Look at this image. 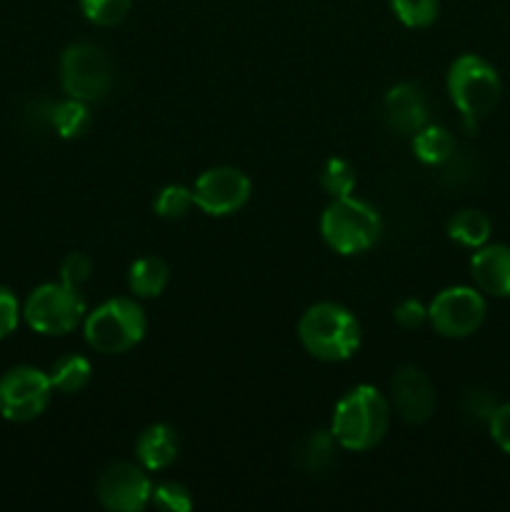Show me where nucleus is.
I'll list each match as a JSON object with an SVG mask.
<instances>
[{"label": "nucleus", "mask_w": 510, "mask_h": 512, "mask_svg": "<svg viewBox=\"0 0 510 512\" xmlns=\"http://www.w3.org/2000/svg\"><path fill=\"white\" fill-rule=\"evenodd\" d=\"M488 430L493 443L498 445L503 453L510 455V403L495 405L493 415L488 420Z\"/></svg>", "instance_id": "30"}, {"label": "nucleus", "mask_w": 510, "mask_h": 512, "mask_svg": "<svg viewBox=\"0 0 510 512\" xmlns=\"http://www.w3.org/2000/svg\"><path fill=\"white\" fill-rule=\"evenodd\" d=\"M190 208H193V190L185 188V185H180V183L163 185L153 200L155 215L163 220L183 218Z\"/></svg>", "instance_id": "24"}, {"label": "nucleus", "mask_w": 510, "mask_h": 512, "mask_svg": "<svg viewBox=\"0 0 510 512\" xmlns=\"http://www.w3.org/2000/svg\"><path fill=\"white\" fill-rule=\"evenodd\" d=\"M413 155L423 165H443L453 158L455 140L443 125L425 123L418 133H413Z\"/></svg>", "instance_id": "17"}, {"label": "nucleus", "mask_w": 510, "mask_h": 512, "mask_svg": "<svg viewBox=\"0 0 510 512\" xmlns=\"http://www.w3.org/2000/svg\"><path fill=\"white\" fill-rule=\"evenodd\" d=\"M60 85L68 98L98 103L113 88V60L95 43L68 45L60 55Z\"/></svg>", "instance_id": "7"}, {"label": "nucleus", "mask_w": 510, "mask_h": 512, "mask_svg": "<svg viewBox=\"0 0 510 512\" xmlns=\"http://www.w3.org/2000/svg\"><path fill=\"white\" fill-rule=\"evenodd\" d=\"M393 405L400 420L408 425H423L435 413V388L428 375L415 365H403L395 370L393 383Z\"/></svg>", "instance_id": "12"}, {"label": "nucleus", "mask_w": 510, "mask_h": 512, "mask_svg": "<svg viewBox=\"0 0 510 512\" xmlns=\"http://www.w3.org/2000/svg\"><path fill=\"white\" fill-rule=\"evenodd\" d=\"M355 185H358V173L355 165L345 158H328L323 170H320V188L330 195V198H345L353 195Z\"/></svg>", "instance_id": "22"}, {"label": "nucleus", "mask_w": 510, "mask_h": 512, "mask_svg": "<svg viewBox=\"0 0 510 512\" xmlns=\"http://www.w3.org/2000/svg\"><path fill=\"white\" fill-rule=\"evenodd\" d=\"M193 205L210 218H228L240 213L253 195V183L233 165H215L200 173L193 183Z\"/></svg>", "instance_id": "10"}, {"label": "nucleus", "mask_w": 510, "mask_h": 512, "mask_svg": "<svg viewBox=\"0 0 510 512\" xmlns=\"http://www.w3.org/2000/svg\"><path fill=\"white\" fill-rule=\"evenodd\" d=\"M448 95L470 128L490 113L500 100V75L485 58L465 53L448 68Z\"/></svg>", "instance_id": "5"}, {"label": "nucleus", "mask_w": 510, "mask_h": 512, "mask_svg": "<svg viewBox=\"0 0 510 512\" xmlns=\"http://www.w3.org/2000/svg\"><path fill=\"white\" fill-rule=\"evenodd\" d=\"M298 340L305 353L320 363H345L360 350L363 328L345 305L323 300L300 315Z\"/></svg>", "instance_id": "2"}, {"label": "nucleus", "mask_w": 510, "mask_h": 512, "mask_svg": "<svg viewBox=\"0 0 510 512\" xmlns=\"http://www.w3.org/2000/svg\"><path fill=\"white\" fill-rule=\"evenodd\" d=\"M95 495L105 510L140 512L150 505L153 480L138 463H113L100 473Z\"/></svg>", "instance_id": "11"}, {"label": "nucleus", "mask_w": 510, "mask_h": 512, "mask_svg": "<svg viewBox=\"0 0 510 512\" xmlns=\"http://www.w3.org/2000/svg\"><path fill=\"white\" fill-rule=\"evenodd\" d=\"M178 453V433L168 423L148 425L138 435V440H135V458H138V465H143L148 473H158V470L170 468L178 460Z\"/></svg>", "instance_id": "15"}, {"label": "nucleus", "mask_w": 510, "mask_h": 512, "mask_svg": "<svg viewBox=\"0 0 510 512\" xmlns=\"http://www.w3.org/2000/svg\"><path fill=\"white\" fill-rule=\"evenodd\" d=\"M390 10L405 28H428L438 20L440 0H388Z\"/></svg>", "instance_id": "23"}, {"label": "nucleus", "mask_w": 510, "mask_h": 512, "mask_svg": "<svg viewBox=\"0 0 510 512\" xmlns=\"http://www.w3.org/2000/svg\"><path fill=\"white\" fill-rule=\"evenodd\" d=\"M133 0H80V10L85 18L98 28H113L120 25L130 13Z\"/></svg>", "instance_id": "25"}, {"label": "nucleus", "mask_w": 510, "mask_h": 512, "mask_svg": "<svg viewBox=\"0 0 510 512\" xmlns=\"http://www.w3.org/2000/svg\"><path fill=\"white\" fill-rule=\"evenodd\" d=\"M145 330L148 318L138 298H110L83 320L85 343L103 355L128 353L145 338Z\"/></svg>", "instance_id": "3"}, {"label": "nucleus", "mask_w": 510, "mask_h": 512, "mask_svg": "<svg viewBox=\"0 0 510 512\" xmlns=\"http://www.w3.org/2000/svg\"><path fill=\"white\" fill-rule=\"evenodd\" d=\"M383 233L380 213L355 195L333 198L320 215V235L338 255H358L373 248Z\"/></svg>", "instance_id": "4"}, {"label": "nucleus", "mask_w": 510, "mask_h": 512, "mask_svg": "<svg viewBox=\"0 0 510 512\" xmlns=\"http://www.w3.org/2000/svg\"><path fill=\"white\" fill-rule=\"evenodd\" d=\"M335 450H338V443H335L333 433L330 430H315L303 440L298 450L300 468L305 473H325L333 465Z\"/></svg>", "instance_id": "21"}, {"label": "nucleus", "mask_w": 510, "mask_h": 512, "mask_svg": "<svg viewBox=\"0 0 510 512\" xmlns=\"http://www.w3.org/2000/svg\"><path fill=\"white\" fill-rule=\"evenodd\" d=\"M485 320V298L478 288L453 285L440 290L428 305V323L443 338L463 340L478 333Z\"/></svg>", "instance_id": "9"}, {"label": "nucleus", "mask_w": 510, "mask_h": 512, "mask_svg": "<svg viewBox=\"0 0 510 512\" xmlns=\"http://www.w3.org/2000/svg\"><path fill=\"white\" fill-rule=\"evenodd\" d=\"M383 115L390 130L413 135L428 123V100L415 83H398L385 93Z\"/></svg>", "instance_id": "13"}, {"label": "nucleus", "mask_w": 510, "mask_h": 512, "mask_svg": "<svg viewBox=\"0 0 510 512\" xmlns=\"http://www.w3.org/2000/svg\"><path fill=\"white\" fill-rule=\"evenodd\" d=\"M390 428V403L373 385H355L335 403L330 433L338 448L348 453H368Z\"/></svg>", "instance_id": "1"}, {"label": "nucleus", "mask_w": 510, "mask_h": 512, "mask_svg": "<svg viewBox=\"0 0 510 512\" xmlns=\"http://www.w3.org/2000/svg\"><path fill=\"white\" fill-rule=\"evenodd\" d=\"M20 315H23V310H20L15 293L10 288H5V285H0V340L15 333V328L20 323Z\"/></svg>", "instance_id": "29"}, {"label": "nucleus", "mask_w": 510, "mask_h": 512, "mask_svg": "<svg viewBox=\"0 0 510 512\" xmlns=\"http://www.w3.org/2000/svg\"><path fill=\"white\" fill-rule=\"evenodd\" d=\"M150 505L163 512H190L193 510V495H190V490L183 483L165 480V483L153 485Z\"/></svg>", "instance_id": "26"}, {"label": "nucleus", "mask_w": 510, "mask_h": 512, "mask_svg": "<svg viewBox=\"0 0 510 512\" xmlns=\"http://www.w3.org/2000/svg\"><path fill=\"white\" fill-rule=\"evenodd\" d=\"M168 280L170 268L158 255H143L128 268V290L138 300L160 298L168 288Z\"/></svg>", "instance_id": "16"}, {"label": "nucleus", "mask_w": 510, "mask_h": 512, "mask_svg": "<svg viewBox=\"0 0 510 512\" xmlns=\"http://www.w3.org/2000/svg\"><path fill=\"white\" fill-rule=\"evenodd\" d=\"M50 383H53V390L63 395H75L90 383L93 378V365L85 355L68 353L63 358H58L50 368Z\"/></svg>", "instance_id": "18"}, {"label": "nucleus", "mask_w": 510, "mask_h": 512, "mask_svg": "<svg viewBox=\"0 0 510 512\" xmlns=\"http://www.w3.org/2000/svg\"><path fill=\"white\" fill-rule=\"evenodd\" d=\"M93 273V260L85 253H68L60 263V283L70 288H80Z\"/></svg>", "instance_id": "27"}, {"label": "nucleus", "mask_w": 510, "mask_h": 512, "mask_svg": "<svg viewBox=\"0 0 510 512\" xmlns=\"http://www.w3.org/2000/svg\"><path fill=\"white\" fill-rule=\"evenodd\" d=\"M53 398L50 375L33 365H15L0 378V415L10 423L40 418Z\"/></svg>", "instance_id": "8"}, {"label": "nucleus", "mask_w": 510, "mask_h": 512, "mask_svg": "<svg viewBox=\"0 0 510 512\" xmlns=\"http://www.w3.org/2000/svg\"><path fill=\"white\" fill-rule=\"evenodd\" d=\"M470 275L480 293L493 298H510V248L508 245H480L470 258Z\"/></svg>", "instance_id": "14"}, {"label": "nucleus", "mask_w": 510, "mask_h": 512, "mask_svg": "<svg viewBox=\"0 0 510 512\" xmlns=\"http://www.w3.org/2000/svg\"><path fill=\"white\" fill-rule=\"evenodd\" d=\"M393 320L398 328L403 330H418L420 325L428 323V308H425L420 300L415 298H405L395 305L393 310Z\"/></svg>", "instance_id": "28"}, {"label": "nucleus", "mask_w": 510, "mask_h": 512, "mask_svg": "<svg viewBox=\"0 0 510 512\" xmlns=\"http://www.w3.org/2000/svg\"><path fill=\"white\" fill-rule=\"evenodd\" d=\"M88 105L90 103H83V100L75 98L55 103L53 110H50V128L65 140L80 138L93 125V113H90Z\"/></svg>", "instance_id": "20"}, {"label": "nucleus", "mask_w": 510, "mask_h": 512, "mask_svg": "<svg viewBox=\"0 0 510 512\" xmlns=\"http://www.w3.org/2000/svg\"><path fill=\"white\" fill-rule=\"evenodd\" d=\"M448 238L463 248H480L490 238V220L483 210L463 208L448 220Z\"/></svg>", "instance_id": "19"}, {"label": "nucleus", "mask_w": 510, "mask_h": 512, "mask_svg": "<svg viewBox=\"0 0 510 512\" xmlns=\"http://www.w3.org/2000/svg\"><path fill=\"white\" fill-rule=\"evenodd\" d=\"M25 323L40 335H68L78 328L88 315L85 298L80 295V288H70L65 283H45L38 285L28 295L23 305Z\"/></svg>", "instance_id": "6"}]
</instances>
